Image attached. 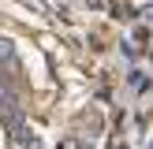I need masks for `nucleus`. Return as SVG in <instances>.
<instances>
[]
</instances>
